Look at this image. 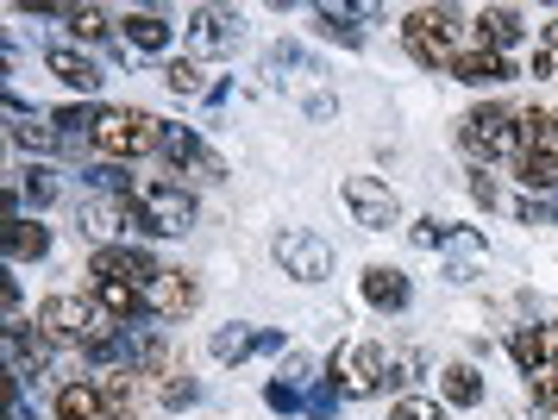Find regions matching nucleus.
I'll return each instance as SVG.
<instances>
[{
	"label": "nucleus",
	"mask_w": 558,
	"mask_h": 420,
	"mask_svg": "<svg viewBox=\"0 0 558 420\" xmlns=\"http://www.w3.org/2000/svg\"><path fill=\"white\" fill-rule=\"evenodd\" d=\"M88 145L101 151V157H151V151H163V120L138 113V107H101Z\"/></svg>",
	"instance_id": "nucleus-1"
},
{
	"label": "nucleus",
	"mask_w": 558,
	"mask_h": 420,
	"mask_svg": "<svg viewBox=\"0 0 558 420\" xmlns=\"http://www.w3.org/2000/svg\"><path fill=\"white\" fill-rule=\"evenodd\" d=\"M458 7H414L402 20V45L421 70H452L458 63Z\"/></svg>",
	"instance_id": "nucleus-2"
},
{
	"label": "nucleus",
	"mask_w": 558,
	"mask_h": 420,
	"mask_svg": "<svg viewBox=\"0 0 558 420\" xmlns=\"http://www.w3.org/2000/svg\"><path fill=\"white\" fill-rule=\"evenodd\" d=\"M458 139H464V151L471 157H521V120L508 113V107H496V100H483V107H471L464 120H458Z\"/></svg>",
	"instance_id": "nucleus-3"
},
{
	"label": "nucleus",
	"mask_w": 558,
	"mask_h": 420,
	"mask_svg": "<svg viewBox=\"0 0 558 420\" xmlns=\"http://www.w3.org/2000/svg\"><path fill=\"white\" fill-rule=\"evenodd\" d=\"M389 351L377 346V339H352V346H339V358H332V389L345 401H364V396H377V389H389Z\"/></svg>",
	"instance_id": "nucleus-4"
},
{
	"label": "nucleus",
	"mask_w": 558,
	"mask_h": 420,
	"mask_svg": "<svg viewBox=\"0 0 558 420\" xmlns=\"http://www.w3.org/2000/svg\"><path fill=\"white\" fill-rule=\"evenodd\" d=\"M138 214H145V232H163V239H182L195 226V195L182 182H138L132 189Z\"/></svg>",
	"instance_id": "nucleus-5"
},
{
	"label": "nucleus",
	"mask_w": 558,
	"mask_h": 420,
	"mask_svg": "<svg viewBox=\"0 0 558 420\" xmlns=\"http://www.w3.org/2000/svg\"><path fill=\"white\" fill-rule=\"evenodd\" d=\"M38 339H51V346H88V333L101 326V308L82 296H45L38 301Z\"/></svg>",
	"instance_id": "nucleus-6"
},
{
	"label": "nucleus",
	"mask_w": 558,
	"mask_h": 420,
	"mask_svg": "<svg viewBox=\"0 0 558 420\" xmlns=\"http://www.w3.org/2000/svg\"><path fill=\"white\" fill-rule=\"evenodd\" d=\"M270 251H277L282 276H295V283H327L332 276V245L320 232H307V226H282Z\"/></svg>",
	"instance_id": "nucleus-7"
},
{
	"label": "nucleus",
	"mask_w": 558,
	"mask_h": 420,
	"mask_svg": "<svg viewBox=\"0 0 558 420\" xmlns=\"http://www.w3.org/2000/svg\"><path fill=\"white\" fill-rule=\"evenodd\" d=\"M345 207H352V220L364 226V232H389V226L402 220V201H396V189L389 182H377V176H345Z\"/></svg>",
	"instance_id": "nucleus-8"
},
{
	"label": "nucleus",
	"mask_w": 558,
	"mask_h": 420,
	"mask_svg": "<svg viewBox=\"0 0 558 420\" xmlns=\"http://www.w3.org/2000/svg\"><path fill=\"white\" fill-rule=\"evenodd\" d=\"M82 226L107 245V239H132V232H145V214H138V201L132 195H88L82 201Z\"/></svg>",
	"instance_id": "nucleus-9"
},
{
	"label": "nucleus",
	"mask_w": 558,
	"mask_h": 420,
	"mask_svg": "<svg viewBox=\"0 0 558 420\" xmlns=\"http://www.w3.org/2000/svg\"><path fill=\"white\" fill-rule=\"evenodd\" d=\"M88 301H95V308H101V321H113V326H132L138 314H151L145 289H138V283H126V276H95Z\"/></svg>",
	"instance_id": "nucleus-10"
},
{
	"label": "nucleus",
	"mask_w": 558,
	"mask_h": 420,
	"mask_svg": "<svg viewBox=\"0 0 558 420\" xmlns=\"http://www.w3.org/2000/svg\"><path fill=\"white\" fill-rule=\"evenodd\" d=\"M145 301H151L157 321H182V314H195V308H202V283H195L189 271H163L151 289H145Z\"/></svg>",
	"instance_id": "nucleus-11"
},
{
	"label": "nucleus",
	"mask_w": 558,
	"mask_h": 420,
	"mask_svg": "<svg viewBox=\"0 0 558 420\" xmlns=\"http://www.w3.org/2000/svg\"><path fill=\"white\" fill-rule=\"evenodd\" d=\"M88 271L95 276H126V283H138V289H151L157 276H163V264H157L145 245H101Z\"/></svg>",
	"instance_id": "nucleus-12"
},
{
	"label": "nucleus",
	"mask_w": 558,
	"mask_h": 420,
	"mask_svg": "<svg viewBox=\"0 0 558 420\" xmlns=\"http://www.w3.org/2000/svg\"><path fill=\"white\" fill-rule=\"evenodd\" d=\"M239 38H245V20L227 13V7H195L189 13V45L195 50H232Z\"/></svg>",
	"instance_id": "nucleus-13"
},
{
	"label": "nucleus",
	"mask_w": 558,
	"mask_h": 420,
	"mask_svg": "<svg viewBox=\"0 0 558 420\" xmlns=\"http://www.w3.org/2000/svg\"><path fill=\"white\" fill-rule=\"evenodd\" d=\"M514 63H508L502 50H483V45H471V50H458V63H452V82H464V88H496V82H514Z\"/></svg>",
	"instance_id": "nucleus-14"
},
{
	"label": "nucleus",
	"mask_w": 558,
	"mask_h": 420,
	"mask_svg": "<svg viewBox=\"0 0 558 420\" xmlns=\"http://www.w3.org/2000/svg\"><path fill=\"white\" fill-rule=\"evenodd\" d=\"M471 25H477V45L483 50H514L521 38H527V20H521V7H477L471 13Z\"/></svg>",
	"instance_id": "nucleus-15"
},
{
	"label": "nucleus",
	"mask_w": 558,
	"mask_h": 420,
	"mask_svg": "<svg viewBox=\"0 0 558 420\" xmlns=\"http://www.w3.org/2000/svg\"><path fill=\"white\" fill-rule=\"evenodd\" d=\"M45 70H51L63 88H76V95H95V88H101V63H88V57H82V50H70V45L45 50Z\"/></svg>",
	"instance_id": "nucleus-16"
},
{
	"label": "nucleus",
	"mask_w": 558,
	"mask_h": 420,
	"mask_svg": "<svg viewBox=\"0 0 558 420\" xmlns=\"http://www.w3.org/2000/svg\"><path fill=\"white\" fill-rule=\"evenodd\" d=\"M364 301L383 308V314H402L408 301H414V289H408V276L396 271V264H371V271H364Z\"/></svg>",
	"instance_id": "nucleus-17"
},
{
	"label": "nucleus",
	"mask_w": 558,
	"mask_h": 420,
	"mask_svg": "<svg viewBox=\"0 0 558 420\" xmlns=\"http://www.w3.org/2000/svg\"><path fill=\"white\" fill-rule=\"evenodd\" d=\"M57 420H120V415L101 396V383H63L57 389Z\"/></svg>",
	"instance_id": "nucleus-18"
},
{
	"label": "nucleus",
	"mask_w": 558,
	"mask_h": 420,
	"mask_svg": "<svg viewBox=\"0 0 558 420\" xmlns=\"http://www.w3.org/2000/svg\"><path fill=\"white\" fill-rule=\"evenodd\" d=\"M120 25H126V50H138V57H163V50H170V20L151 13V7L126 13Z\"/></svg>",
	"instance_id": "nucleus-19"
},
{
	"label": "nucleus",
	"mask_w": 558,
	"mask_h": 420,
	"mask_svg": "<svg viewBox=\"0 0 558 420\" xmlns=\"http://www.w3.org/2000/svg\"><path fill=\"white\" fill-rule=\"evenodd\" d=\"M439 396H446V408H477L483 401V371L471 364V358L446 364V371H439Z\"/></svg>",
	"instance_id": "nucleus-20"
},
{
	"label": "nucleus",
	"mask_w": 558,
	"mask_h": 420,
	"mask_svg": "<svg viewBox=\"0 0 558 420\" xmlns=\"http://www.w3.org/2000/svg\"><path fill=\"white\" fill-rule=\"evenodd\" d=\"M514 182L527 195H558V151H521L514 157Z\"/></svg>",
	"instance_id": "nucleus-21"
},
{
	"label": "nucleus",
	"mask_w": 558,
	"mask_h": 420,
	"mask_svg": "<svg viewBox=\"0 0 558 420\" xmlns=\"http://www.w3.org/2000/svg\"><path fill=\"white\" fill-rule=\"evenodd\" d=\"M7 113H13V139H20L26 151H57V145H63L57 120H38V113H26V100H7Z\"/></svg>",
	"instance_id": "nucleus-22"
},
{
	"label": "nucleus",
	"mask_w": 558,
	"mask_h": 420,
	"mask_svg": "<svg viewBox=\"0 0 558 420\" xmlns=\"http://www.w3.org/2000/svg\"><path fill=\"white\" fill-rule=\"evenodd\" d=\"M508 351H514L521 376H533V371H546V364H553V333H546V326H514Z\"/></svg>",
	"instance_id": "nucleus-23"
},
{
	"label": "nucleus",
	"mask_w": 558,
	"mask_h": 420,
	"mask_svg": "<svg viewBox=\"0 0 558 420\" xmlns=\"http://www.w3.org/2000/svg\"><path fill=\"white\" fill-rule=\"evenodd\" d=\"M0 245H7L13 264H26V257H45V251H51V232L38 220H7L0 226Z\"/></svg>",
	"instance_id": "nucleus-24"
},
{
	"label": "nucleus",
	"mask_w": 558,
	"mask_h": 420,
	"mask_svg": "<svg viewBox=\"0 0 558 420\" xmlns=\"http://www.w3.org/2000/svg\"><path fill=\"white\" fill-rule=\"evenodd\" d=\"M514 120H521V151H558V113H546V107H521Z\"/></svg>",
	"instance_id": "nucleus-25"
},
{
	"label": "nucleus",
	"mask_w": 558,
	"mask_h": 420,
	"mask_svg": "<svg viewBox=\"0 0 558 420\" xmlns=\"http://www.w3.org/2000/svg\"><path fill=\"white\" fill-rule=\"evenodd\" d=\"M357 13H352V7H314V25H320V32H327V38H339V45H364V32H357Z\"/></svg>",
	"instance_id": "nucleus-26"
},
{
	"label": "nucleus",
	"mask_w": 558,
	"mask_h": 420,
	"mask_svg": "<svg viewBox=\"0 0 558 420\" xmlns=\"http://www.w3.org/2000/svg\"><path fill=\"white\" fill-rule=\"evenodd\" d=\"M20 195L32 201V214H45V207L57 201V176L45 170V164H32V170H20Z\"/></svg>",
	"instance_id": "nucleus-27"
},
{
	"label": "nucleus",
	"mask_w": 558,
	"mask_h": 420,
	"mask_svg": "<svg viewBox=\"0 0 558 420\" xmlns=\"http://www.w3.org/2000/svg\"><path fill=\"white\" fill-rule=\"evenodd\" d=\"M163 88H170L177 100L202 95V70H195V57H170V63H163Z\"/></svg>",
	"instance_id": "nucleus-28"
},
{
	"label": "nucleus",
	"mask_w": 558,
	"mask_h": 420,
	"mask_svg": "<svg viewBox=\"0 0 558 420\" xmlns=\"http://www.w3.org/2000/svg\"><path fill=\"white\" fill-rule=\"evenodd\" d=\"M63 25H70L76 38H88V45H101L107 32H113V25H107V13H101V7H70V13H63Z\"/></svg>",
	"instance_id": "nucleus-29"
},
{
	"label": "nucleus",
	"mask_w": 558,
	"mask_h": 420,
	"mask_svg": "<svg viewBox=\"0 0 558 420\" xmlns=\"http://www.w3.org/2000/svg\"><path fill=\"white\" fill-rule=\"evenodd\" d=\"M389 420H452V408H446V401H433V396H396Z\"/></svg>",
	"instance_id": "nucleus-30"
},
{
	"label": "nucleus",
	"mask_w": 558,
	"mask_h": 420,
	"mask_svg": "<svg viewBox=\"0 0 558 420\" xmlns=\"http://www.w3.org/2000/svg\"><path fill=\"white\" fill-rule=\"evenodd\" d=\"M527 396H533V408H539V415L558 420V364H546V371L527 376Z\"/></svg>",
	"instance_id": "nucleus-31"
},
{
	"label": "nucleus",
	"mask_w": 558,
	"mask_h": 420,
	"mask_svg": "<svg viewBox=\"0 0 558 420\" xmlns=\"http://www.w3.org/2000/svg\"><path fill=\"white\" fill-rule=\"evenodd\" d=\"M245 351H257V333H245V326H227V333H214V358H220V364H239Z\"/></svg>",
	"instance_id": "nucleus-32"
},
{
	"label": "nucleus",
	"mask_w": 558,
	"mask_h": 420,
	"mask_svg": "<svg viewBox=\"0 0 558 420\" xmlns=\"http://www.w3.org/2000/svg\"><path fill=\"white\" fill-rule=\"evenodd\" d=\"M195 396H202V383H195L189 371H170V376H163V408H189Z\"/></svg>",
	"instance_id": "nucleus-33"
},
{
	"label": "nucleus",
	"mask_w": 558,
	"mask_h": 420,
	"mask_svg": "<svg viewBox=\"0 0 558 420\" xmlns=\"http://www.w3.org/2000/svg\"><path fill=\"white\" fill-rule=\"evenodd\" d=\"M421 371H427V351H402V358L389 364V389H408V383H421Z\"/></svg>",
	"instance_id": "nucleus-34"
},
{
	"label": "nucleus",
	"mask_w": 558,
	"mask_h": 420,
	"mask_svg": "<svg viewBox=\"0 0 558 420\" xmlns=\"http://www.w3.org/2000/svg\"><path fill=\"white\" fill-rule=\"evenodd\" d=\"M446 232H452V226H446V220H433V214H427V220H414V226H408V239H414L421 251H446Z\"/></svg>",
	"instance_id": "nucleus-35"
},
{
	"label": "nucleus",
	"mask_w": 558,
	"mask_h": 420,
	"mask_svg": "<svg viewBox=\"0 0 558 420\" xmlns=\"http://www.w3.org/2000/svg\"><path fill=\"white\" fill-rule=\"evenodd\" d=\"M264 401H270L277 415H295V408H307V401L295 396V383H270V389H264Z\"/></svg>",
	"instance_id": "nucleus-36"
},
{
	"label": "nucleus",
	"mask_w": 558,
	"mask_h": 420,
	"mask_svg": "<svg viewBox=\"0 0 558 420\" xmlns=\"http://www.w3.org/2000/svg\"><path fill=\"white\" fill-rule=\"evenodd\" d=\"M339 401H345L339 389H307V415H314V420H332V408H339Z\"/></svg>",
	"instance_id": "nucleus-37"
},
{
	"label": "nucleus",
	"mask_w": 558,
	"mask_h": 420,
	"mask_svg": "<svg viewBox=\"0 0 558 420\" xmlns=\"http://www.w3.org/2000/svg\"><path fill=\"white\" fill-rule=\"evenodd\" d=\"M553 70H558V57H553L546 45H539V50H533V63H527V75H533V82H546Z\"/></svg>",
	"instance_id": "nucleus-38"
},
{
	"label": "nucleus",
	"mask_w": 558,
	"mask_h": 420,
	"mask_svg": "<svg viewBox=\"0 0 558 420\" xmlns=\"http://www.w3.org/2000/svg\"><path fill=\"white\" fill-rule=\"evenodd\" d=\"M471 195H477L483 207H496V201H502V189H496V182H489V176L477 170V176H471Z\"/></svg>",
	"instance_id": "nucleus-39"
},
{
	"label": "nucleus",
	"mask_w": 558,
	"mask_h": 420,
	"mask_svg": "<svg viewBox=\"0 0 558 420\" xmlns=\"http://www.w3.org/2000/svg\"><path fill=\"white\" fill-rule=\"evenodd\" d=\"M514 214H521V226H546V220H553V207H539V201H521Z\"/></svg>",
	"instance_id": "nucleus-40"
},
{
	"label": "nucleus",
	"mask_w": 558,
	"mask_h": 420,
	"mask_svg": "<svg viewBox=\"0 0 558 420\" xmlns=\"http://www.w3.org/2000/svg\"><path fill=\"white\" fill-rule=\"evenodd\" d=\"M546 50H553V57H558V20L546 25Z\"/></svg>",
	"instance_id": "nucleus-41"
},
{
	"label": "nucleus",
	"mask_w": 558,
	"mask_h": 420,
	"mask_svg": "<svg viewBox=\"0 0 558 420\" xmlns=\"http://www.w3.org/2000/svg\"><path fill=\"white\" fill-rule=\"evenodd\" d=\"M553 364H558V326H553Z\"/></svg>",
	"instance_id": "nucleus-42"
}]
</instances>
